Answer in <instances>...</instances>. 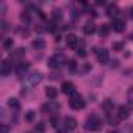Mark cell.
Here are the masks:
<instances>
[{
  "instance_id": "cb8c5ba5",
  "label": "cell",
  "mask_w": 133,
  "mask_h": 133,
  "mask_svg": "<svg viewBox=\"0 0 133 133\" xmlns=\"http://www.w3.org/2000/svg\"><path fill=\"white\" fill-rule=\"evenodd\" d=\"M68 66H69V71L71 72H75L77 71V63H75V59H69L68 61Z\"/></svg>"
},
{
  "instance_id": "52a82bcc",
  "label": "cell",
  "mask_w": 133,
  "mask_h": 133,
  "mask_svg": "<svg viewBox=\"0 0 133 133\" xmlns=\"http://www.w3.org/2000/svg\"><path fill=\"white\" fill-rule=\"evenodd\" d=\"M13 72V63H10V59H3L2 66H0V74L2 77H8Z\"/></svg>"
},
{
  "instance_id": "3957f363",
  "label": "cell",
  "mask_w": 133,
  "mask_h": 133,
  "mask_svg": "<svg viewBox=\"0 0 133 133\" xmlns=\"http://www.w3.org/2000/svg\"><path fill=\"white\" fill-rule=\"evenodd\" d=\"M47 64H49L50 69H59V68H63V64H66V56L61 53H56V55L50 56Z\"/></svg>"
},
{
  "instance_id": "7402d4cb",
  "label": "cell",
  "mask_w": 133,
  "mask_h": 133,
  "mask_svg": "<svg viewBox=\"0 0 133 133\" xmlns=\"http://www.w3.org/2000/svg\"><path fill=\"white\" fill-rule=\"evenodd\" d=\"M35 133H45V125L42 122H38L35 125Z\"/></svg>"
},
{
  "instance_id": "83f0119b",
  "label": "cell",
  "mask_w": 133,
  "mask_h": 133,
  "mask_svg": "<svg viewBox=\"0 0 133 133\" xmlns=\"http://www.w3.org/2000/svg\"><path fill=\"white\" fill-rule=\"evenodd\" d=\"M119 133H133V128H131V125H125V127H122V130Z\"/></svg>"
},
{
  "instance_id": "d6986e66",
  "label": "cell",
  "mask_w": 133,
  "mask_h": 133,
  "mask_svg": "<svg viewBox=\"0 0 133 133\" xmlns=\"http://www.w3.org/2000/svg\"><path fill=\"white\" fill-rule=\"evenodd\" d=\"M8 107H10V108H13V110H16V111H17V110H21V103H19V100H17V99H10V100H8Z\"/></svg>"
},
{
  "instance_id": "7a4b0ae2",
  "label": "cell",
  "mask_w": 133,
  "mask_h": 133,
  "mask_svg": "<svg viewBox=\"0 0 133 133\" xmlns=\"http://www.w3.org/2000/svg\"><path fill=\"white\" fill-rule=\"evenodd\" d=\"M41 80H42V74L38 72V71H35V72H30V74H27V75L24 77V85L28 86V88H33V86H36Z\"/></svg>"
},
{
  "instance_id": "f1b7e54d",
  "label": "cell",
  "mask_w": 133,
  "mask_h": 133,
  "mask_svg": "<svg viewBox=\"0 0 133 133\" xmlns=\"http://www.w3.org/2000/svg\"><path fill=\"white\" fill-rule=\"evenodd\" d=\"M77 50H78V55H80V56H85V55H86V50H85V44H80V47H78Z\"/></svg>"
},
{
  "instance_id": "ffe728a7",
  "label": "cell",
  "mask_w": 133,
  "mask_h": 133,
  "mask_svg": "<svg viewBox=\"0 0 133 133\" xmlns=\"http://www.w3.org/2000/svg\"><path fill=\"white\" fill-rule=\"evenodd\" d=\"M108 33H110V27H108L107 24L100 25V28H99V35H100L102 38H105V36H108Z\"/></svg>"
},
{
  "instance_id": "9a60e30c",
  "label": "cell",
  "mask_w": 133,
  "mask_h": 133,
  "mask_svg": "<svg viewBox=\"0 0 133 133\" xmlns=\"http://www.w3.org/2000/svg\"><path fill=\"white\" fill-rule=\"evenodd\" d=\"M94 31H96V25H94V22H86L85 27H83V33H85L86 36H89V35H92Z\"/></svg>"
},
{
  "instance_id": "8fae6325",
  "label": "cell",
  "mask_w": 133,
  "mask_h": 133,
  "mask_svg": "<svg viewBox=\"0 0 133 133\" xmlns=\"http://www.w3.org/2000/svg\"><path fill=\"white\" fill-rule=\"evenodd\" d=\"M75 127H77V119L75 117H71V116H68V117H64V128L66 130H75Z\"/></svg>"
},
{
  "instance_id": "e575fe53",
  "label": "cell",
  "mask_w": 133,
  "mask_h": 133,
  "mask_svg": "<svg viewBox=\"0 0 133 133\" xmlns=\"http://www.w3.org/2000/svg\"><path fill=\"white\" fill-rule=\"evenodd\" d=\"M56 133H68V130H66V128H64V130H58Z\"/></svg>"
},
{
  "instance_id": "1f68e13d",
  "label": "cell",
  "mask_w": 133,
  "mask_h": 133,
  "mask_svg": "<svg viewBox=\"0 0 133 133\" xmlns=\"http://www.w3.org/2000/svg\"><path fill=\"white\" fill-rule=\"evenodd\" d=\"M122 47H124L122 42H114V44H113V49H114V50H122Z\"/></svg>"
},
{
  "instance_id": "5b68a950",
  "label": "cell",
  "mask_w": 133,
  "mask_h": 133,
  "mask_svg": "<svg viewBox=\"0 0 133 133\" xmlns=\"http://www.w3.org/2000/svg\"><path fill=\"white\" fill-rule=\"evenodd\" d=\"M96 56H97V59H99L100 64H107L108 59H110V53H108V50L103 49V47H100V49L96 50Z\"/></svg>"
},
{
  "instance_id": "f546056e",
  "label": "cell",
  "mask_w": 133,
  "mask_h": 133,
  "mask_svg": "<svg viewBox=\"0 0 133 133\" xmlns=\"http://www.w3.org/2000/svg\"><path fill=\"white\" fill-rule=\"evenodd\" d=\"M0 133H10V127L6 124H2L0 125Z\"/></svg>"
},
{
  "instance_id": "d6a6232c",
  "label": "cell",
  "mask_w": 133,
  "mask_h": 133,
  "mask_svg": "<svg viewBox=\"0 0 133 133\" xmlns=\"http://www.w3.org/2000/svg\"><path fill=\"white\" fill-rule=\"evenodd\" d=\"M59 13H61L59 10H55V11H53V17H55V19H59V17H61V14H59Z\"/></svg>"
},
{
  "instance_id": "7c38bea8",
  "label": "cell",
  "mask_w": 133,
  "mask_h": 133,
  "mask_svg": "<svg viewBox=\"0 0 133 133\" xmlns=\"http://www.w3.org/2000/svg\"><path fill=\"white\" fill-rule=\"evenodd\" d=\"M59 110V103H56V102H49L47 105H44L42 107V111L44 113H55V111H58Z\"/></svg>"
},
{
  "instance_id": "2e32d148",
  "label": "cell",
  "mask_w": 133,
  "mask_h": 133,
  "mask_svg": "<svg viewBox=\"0 0 133 133\" xmlns=\"http://www.w3.org/2000/svg\"><path fill=\"white\" fill-rule=\"evenodd\" d=\"M31 45H33L36 50H44V49H45V41H44L42 38H36V39L31 42Z\"/></svg>"
},
{
  "instance_id": "8992f818",
  "label": "cell",
  "mask_w": 133,
  "mask_h": 133,
  "mask_svg": "<svg viewBox=\"0 0 133 133\" xmlns=\"http://www.w3.org/2000/svg\"><path fill=\"white\" fill-rule=\"evenodd\" d=\"M28 71H30V64L28 63H17V66H16V74H17L19 78H24L28 74Z\"/></svg>"
},
{
  "instance_id": "4dcf8cb0",
  "label": "cell",
  "mask_w": 133,
  "mask_h": 133,
  "mask_svg": "<svg viewBox=\"0 0 133 133\" xmlns=\"http://www.w3.org/2000/svg\"><path fill=\"white\" fill-rule=\"evenodd\" d=\"M58 122H59V119H58L56 116L50 117V124H52V127H58Z\"/></svg>"
},
{
  "instance_id": "5bb4252c",
  "label": "cell",
  "mask_w": 133,
  "mask_h": 133,
  "mask_svg": "<svg viewBox=\"0 0 133 133\" xmlns=\"http://www.w3.org/2000/svg\"><path fill=\"white\" fill-rule=\"evenodd\" d=\"M102 108H103L105 114H110V113H113V108H114V105H113V100H110V99H105V100H103V103H102Z\"/></svg>"
},
{
  "instance_id": "ac0fdd59",
  "label": "cell",
  "mask_w": 133,
  "mask_h": 133,
  "mask_svg": "<svg viewBox=\"0 0 133 133\" xmlns=\"http://www.w3.org/2000/svg\"><path fill=\"white\" fill-rule=\"evenodd\" d=\"M45 96L49 97V99H55L56 96H58V91L55 89V88H52V86H49V88H45Z\"/></svg>"
},
{
  "instance_id": "9c48e42d",
  "label": "cell",
  "mask_w": 133,
  "mask_h": 133,
  "mask_svg": "<svg viewBox=\"0 0 133 133\" xmlns=\"http://www.w3.org/2000/svg\"><path fill=\"white\" fill-rule=\"evenodd\" d=\"M113 30H114L116 33H122V31L125 30V21L121 19V17L114 19V21H113Z\"/></svg>"
},
{
  "instance_id": "e0dca14e",
  "label": "cell",
  "mask_w": 133,
  "mask_h": 133,
  "mask_svg": "<svg viewBox=\"0 0 133 133\" xmlns=\"http://www.w3.org/2000/svg\"><path fill=\"white\" fill-rule=\"evenodd\" d=\"M117 11H119V8H117L116 5H108V6H107V16H110V17L116 16Z\"/></svg>"
},
{
  "instance_id": "6da1fadb",
  "label": "cell",
  "mask_w": 133,
  "mask_h": 133,
  "mask_svg": "<svg viewBox=\"0 0 133 133\" xmlns=\"http://www.w3.org/2000/svg\"><path fill=\"white\" fill-rule=\"evenodd\" d=\"M102 127H103V121L97 114L88 116V119L85 122V128L86 130H89V131H99V130H102Z\"/></svg>"
},
{
  "instance_id": "d4e9b609",
  "label": "cell",
  "mask_w": 133,
  "mask_h": 133,
  "mask_svg": "<svg viewBox=\"0 0 133 133\" xmlns=\"http://www.w3.org/2000/svg\"><path fill=\"white\" fill-rule=\"evenodd\" d=\"M33 119H35V111H31V110L27 111V113H25V121H27V122H31Z\"/></svg>"
},
{
  "instance_id": "836d02e7",
  "label": "cell",
  "mask_w": 133,
  "mask_h": 133,
  "mask_svg": "<svg viewBox=\"0 0 133 133\" xmlns=\"http://www.w3.org/2000/svg\"><path fill=\"white\" fill-rule=\"evenodd\" d=\"M2 30H3V31L6 30V22H5V21H2Z\"/></svg>"
},
{
  "instance_id": "d590c367",
  "label": "cell",
  "mask_w": 133,
  "mask_h": 133,
  "mask_svg": "<svg viewBox=\"0 0 133 133\" xmlns=\"http://www.w3.org/2000/svg\"><path fill=\"white\" fill-rule=\"evenodd\" d=\"M130 17H131V19H133V6H131V8H130Z\"/></svg>"
},
{
  "instance_id": "603a6c76",
  "label": "cell",
  "mask_w": 133,
  "mask_h": 133,
  "mask_svg": "<svg viewBox=\"0 0 133 133\" xmlns=\"http://www.w3.org/2000/svg\"><path fill=\"white\" fill-rule=\"evenodd\" d=\"M21 21H22L24 24H30V13L24 11V13L21 14Z\"/></svg>"
},
{
  "instance_id": "44dd1931",
  "label": "cell",
  "mask_w": 133,
  "mask_h": 133,
  "mask_svg": "<svg viewBox=\"0 0 133 133\" xmlns=\"http://www.w3.org/2000/svg\"><path fill=\"white\" fill-rule=\"evenodd\" d=\"M127 103H128L130 108H133V88H130L128 92H127Z\"/></svg>"
},
{
  "instance_id": "4fadbf2b",
  "label": "cell",
  "mask_w": 133,
  "mask_h": 133,
  "mask_svg": "<svg viewBox=\"0 0 133 133\" xmlns=\"http://www.w3.org/2000/svg\"><path fill=\"white\" fill-rule=\"evenodd\" d=\"M66 44H68V47H71V49H75L77 45H78V39H77V36L75 35H68L66 36Z\"/></svg>"
},
{
  "instance_id": "30bf717a",
  "label": "cell",
  "mask_w": 133,
  "mask_h": 133,
  "mask_svg": "<svg viewBox=\"0 0 133 133\" xmlns=\"http://www.w3.org/2000/svg\"><path fill=\"white\" fill-rule=\"evenodd\" d=\"M61 89H63V94H69V96H74V92H75V86L72 82H64Z\"/></svg>"
},
{
  "instance_id": "484cf974",
  "label": "cell",
  "mask_w": 133,
  "mask_h": 133,
  "mask_svg": "<svg viewBox=\"0 0 133 133\" xmlns=\"http://www.w3.org/2000/svg\"><path fill=\"white\" fill-rule=\"evenodd\" d=\"M3 47L8 50V49H11L13 47V38H10V39H5L3 41Z\"/></svg>"
},
{
  "instance_id": "277c9868",
  "label": "cell",
  "mask_w": 133,
  "mask_h": 133,
  "mask_svg": "<svg viewBox=\"0 0 133 133\" xmlns=\"http://www.w3.org/2000/svg\"><path fill=\"white\" fill-rule=\"evenodd\" d=\"M85 105H86V102L83 100V97H82L80 94L71 96V99H69V107H71L72 110H83Z\"/></svg>"
},
{
  "instance_id": "4316f807",
  "label": "cell",
  "mask_w": 133,
  "mask_h": 133,
  "mask_svg": "<svg viewBox=\"0 0 133 133\" xmlns=\"http://www.w3.org/2000/svg\"><path fill=\"white\" fill-rule=\"evenodd\" d=\"M24 53H25V50H24V49L21 47V49H17V50H16V52L13 53V56H14V58H21V56H22Z\"/></svg>"
},
{
  "instance_id": "ba28073f",
  "label": "cell",
  "mask_w": 133,
  "mask_h": 133,
  "mask_svg": "<svg viewBox=\"0 0 133 133\" xmlns=\"http://www.w3.org/2000/svg\"><path fill=\"white\" fill-rule=\"evenodd\" d=\"M117 116H119L121 121L127 119V117L130 116V107H128V105H119V107H117Z\"/></svg>"
}]
</instances>
